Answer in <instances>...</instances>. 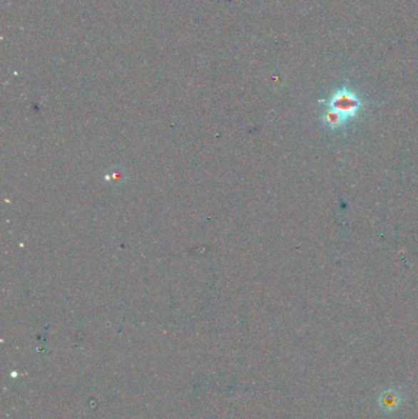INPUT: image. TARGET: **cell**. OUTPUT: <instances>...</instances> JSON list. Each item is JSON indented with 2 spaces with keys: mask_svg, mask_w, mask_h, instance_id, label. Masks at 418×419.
Instances as JSON below:
<instances>
[{
  "mask_svg": "<svg viewBox=\"0 0 418 419\" xmlns=\"http://www.w3.org/2000/svg\"><path fill=\"white\" fill-rule=\"evenodd\" d=\"M360 108V101L355 96L349 94H341L335 97L330 104V109L327 113V121L329 126H340L347 119L352 118Z\"/></svg>",
  "mask_w": 418,
  "mask_h": 419,
  "instance_id": "obj_1",
  "label": "cell"
},
{
  "mask_svg": "<svg viewBox=\"0 0 418 419\" xmlns=\"http://www.w3.org/2000/svg\"><path fill=\"white\" fill-rule=\"evenodd\" d=\"M379 407L385 412H392V410H397L400 408L401 403L404 402L402 393L397 390H387L384 391L379 396Z\"/></svg>",
  "mask_w": 418,
  "mask_h": 419,
  "instance_id": "obj_2",
  "label": "cell"
}]
</instances>
